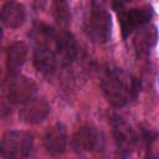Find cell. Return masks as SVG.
Listing matches in <instances>:
<instances>
[{
    "label": "cell",
    "mask_w": 159,
    "mask_h": 159,
    "mask_svg": "<svg viewBox=\"0 0 159 159\" xmlns=\"http://www.w3.org/2000/svg\"><path fill=\"white\" fill-rule=\"evenodd\" d=\"M55 51L60 65H70L77 56V42L75 37L67 31H57L55 37Z\"/></svg>",
    "instance_id": "cell-9"
},
{
    "label": "cell",
    "mask_w": 159,
    "mask_h": 159,
    "mask_svg": "<svg viewBox=\"0 0 159 159\" xmlns=\"http://www.w3.org/2000/svg\"><path fill=\"white\" fill-rule=\"evenodd\" d=\"M111 127H112V134H113L118 159L130 158L137 144V134L134 129L120 116L112 117Z\"/></svg>",
    "instance_id": "cell-5"
},
{
    "label": "cell",
    "mask_w": 159,
    "mask_h": 159,
    "mask_svg": "<svg viewBox=\"0 0 159 159\" xmlns=\"http://www.w3.org/2000/svg\"><path fill=\"white\" fill-rule=\"evenodd\" d=\"M158 30L154 25H145L142 29L135 31L133 45L137 52V56H145L148 55L152 48L155 46L158 41Z\"/></svg>",
    "instance_id": "cell-10"
},
{
    "label": "cell",
    "mask_w": 159,
    "mask_h": 159,
    "mask_svg": "<svg viewBox=\"0 0 159 159\" xmlns=\"http://www.w3.org/2000/svg\"><path fill=\"white\" fill-rule=\"evenodd\" d=\"M67 140L66 128L60 123L51 127L43 137L45 148L51 154H62L67 148Z\"/></svg>",
    "instance_id": "cell-11"
},
{
    "label": "cell",
    "mask_w": 159,
    "mask_h": 159,
    "mask_svg": "<svg viewBox=\"0 0 159 159\" xmlns=\"http://www.w3.org/2000/svg\"><path fill=\"white\" fill-rule=\"evenodd\" d=\"M50 113V104L45 98L41 97H34L26 103L20 106L19 116L20 118L31 124H37L41 123L42 120L46 119V117Z\"/></svg>",
    "instance_id": "cell-8"
},
{
    "label": "cell",
    "mask_w": 159,
    "mask_h": 159,
    "mask_svg": "<svg viewBox=\"0 0 159 159\" xmlns=\"http://www.w3.org/2000/svg\"><path fill=\"white\" fill-rule=\"evenodd\" d=\"M86 36L96 43H104L112 36V17L101 2H92L83 22Z\"/></svg>",
    "instance_id": "cell-2"
},
{
    "label": "cell",
    "mask_w": 159,
    "mask_h": 159,
    "mask_svg": "<svg viewBox=\"0 0 159 159\" xmlns=\"http://www.w3.org/2000/svg\"><path fill=\"white\" fill-rule=\"evenodd\" d=\"M27 57V46L24 42H12L6 48V70L9 76L19 75Z\"/></svg>",
    "instance_id": "cell-12"
},
{
    "label": "cell",
    "mask_w": 159,
    "mask_h": 159,
    "mask_svg": "<svg viewBox=\"0 0 159 159\" xmlns=\"http://www.w3.org/2000/svg\"><path fill=\"white\" fill-rule=\"evenodd\" d=\"M25 17V7L17 1H7L1 7V24L7 29L20 27L24 24Z\"/></svg>",
    "instance_id": "cell-13"
},
{
    "label": "cell",
    "mask_w": 159,
    "mask_h": 159,
    "mask_svg": "<svg viewBox=\"0 0 159 159\" xmlns=\"http://www.w3.org/2000/svg\"><path fill=\"white\" fill-rule=\"evenodd\" d=\"M72 148L76 152H98L104 147V137L103 134L94 127H82L80 128L72 137L71 140Z\"/></svg>",
    "instance_id": "cell-7"
},
{
    "label": "cell",
    "mask_w": 159,
    "mask_h": 159,
    "mask_svg": "<svg viewBox=\"0 0 159 159\" xmlns=\"http://www.w3.org/2000/svg\"><path fill=\"white\" fill-rule=\"evenodd\" d=\"M53 15L60 25H67L71 19L70 7L66 1H56L53 2Z\"/></svg>",
    "instance_id": "cell-14"
},
{
    "label": "cell",
    "mask_w": 159,
    "mask_h": 159,
    "mask_svg": "<svg viewBox=\"0 0 159 159\" xmlns=\"http://www.w3.org/2000/svg\"><path fill=\"white\" fill-rule=\"evenodd\" d=\"M34 147V137L24 130H9L1 138V155L5 159H25Z\"/></svg>",
    "instance_id": "cell-4"
},
{
    "label": "cell",
    "mask_w": 159,
    "mask_h": 159,
    "mask_svg": "<svg viewBox=\"0 0 159 159\" xmlns=\"http://www.w3.org/2000/svg\"><path fill=\"white\" fill-rule=\"evenodd\" d=\"M139 89V80L123 68L111 67L102 77V91L113 107H124L132 99L137 98Z\"/></svg>",
    "instance_id": "cell-1"
},
{
    "label": "cell",
    "mask_w": 159,
    "mask_h": 159,
    "mask_svg": "<svg viewBox=\"0 0 159 159\" xmlns=\"http://www.w3.org/2000/svg\"><path fill=\"white\" fill-rule=\"evenodd\" d=\"M113 5L118 12L123 39H127L132 32L148 25L154 15V10L150 5H142L132 9H124L123 2H114Z\"/></svg>",
    "instance_id": "cell-3"
},
{
    "label": "cell",
    "mask_w": 159,
    "mask_h": 159,
    "mask_svg": "<svg viewBox=\"0 0 159 159\" xmlns=\"http://www.w3.org/2000/svg\"><path fill=\"white\" fill-rule=\"evenodd\" d=\"M34 97H36V84L31 78H27L20 73L9 76L7 98L10 103L21 106Z\"/></svg>",
    "instance_id": "cell-6"
}]
</instances>
